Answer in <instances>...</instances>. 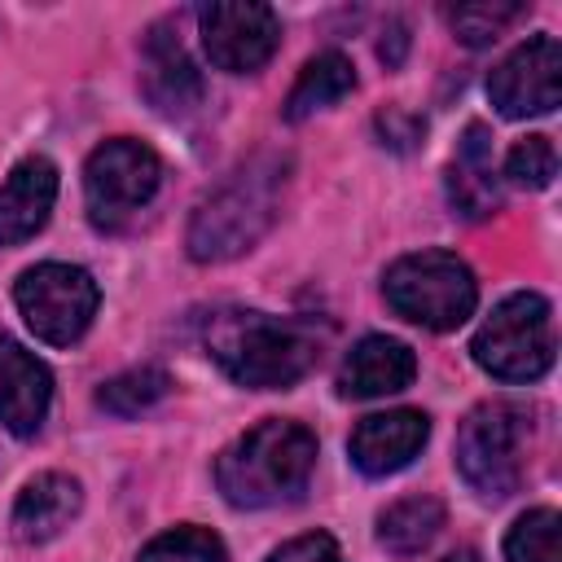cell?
<instances>
[{
    "instance_id": "cell-4",
    "label": "cell",
    "mask_w": 562,
    "mask_h": 562,
    "mask_svg": "<svg viewBox=\"0 0 562 562\" xmlns=\"http://www.w3.org/2000/svg\"><path fill=\"white\" fill-rule=\"evenodd\" d=\"M382 294L395 316L435 334L465 325L479 303L474 272L452 250H417L395 259L382 277Z\"/></svg>"
},
{
    "instance_id": "cell-17",
    "label": "cell",
    "mask_w": 562,
    "mask_h": 562,
    "mask_svg": "<svg viewBox=\"0 0 562 562\" xmlns=\"http://www.w3.org/2000/svg\"><path fill=\"white\" fill-rule=\"evenodd\" d=\"M448 198L465 220H483L501 202V189L492 180V136L483 123H470L457 145V158L448 167Z\"/></svg>"
},
{
    "instance_id": "cell-11",
    "label": "cell",
    "mask_w": 562,
    "mask_h": 562,
    "mask_svg": "<svg viewBox=\"0 0 562 562\" xmlns=\"http://www.w3.org/2000/svg\"><path fill=\"white\" fill-rule=\"evenodd\" d=\"M48 400H53L48 364L35 351H26L18 338L0 334V426L18 439H31L48 417Z\"/></svg>"
},
{
    "instance_id": "cell-21",
    "label": "cell",
    "mask_w": 562,
    "mask_h": 562,
    "mask_svg": "<svg viewBox=\"0 0 562 562\" xmlns=\"http://www.w3.org/2000/svg\"><path fill=\"white\" fill-rule=\"evenodd\" d=\"M167 391H171V378L162 369H154V364H140V369H127V373L101 382L97 404L105 413H114V417H136V413L154 408Z\"/></svg>"
},
{
    "instance_id": "cell-16",
    "label": "cell",
    "mask_w": 562,
    "mask_h": 562,
    "mask_svg": "<svg viewBox=\"0 0 562 562\" xmlns=\"http://www.w3.org/2000/svg\"><path fill=\"white\" fill-rule=\"evenodd\" d=\"M145 92L167 114L193 110L202 101V75L189 61L180 35H171L167 26H154L145 40Z\"/></svg>"
},
{
    "instance_id": "cell-9",
    "label": "cell",
    "mask_w": 562,
    "mask_h": 562,
    "mask_svg": "<svg viewBox=\"0 0 562 562\" xmlns=\"http://www.w3.org/2000/svg\"><path fill=\"white\" fill-rule=\"evenodd\" d=\"M198 31H202V48H206L211 66L228 70V75H255L281 48V18H277V9L272 4H255V0L202 4Z\"/></svg>"
},
{
    "instance_id": "cell-10",
    "label": "cell",
    "mask_w": 562,
    "mask_h": 562,
    "mask_svg": "<svg viewBox=\"0 0 562 562\" xmlns=\"http://www.w3.org/2000/svg\"><path fill=\"white\" fill-rule=\"evenodd\" d=\"M487 97L505 119L549 114L562 101V44L553 35L522 40L487 79Z\"/></svg>"
},
{
    "instance_id": "cell-20",
    "label": "cell",
    "mask_w": 562,
    "mask_h": 562,
    "mask_svg": "<svg viewBox=\"0 0 562 562\" xmlns=\"http://www.w3.org/2000/svg\"><path fill=\"white\" fill-rule=\"evenodd\" d=\"M505 562H562V518L553 505L527 509L505 536Z\"/></svg>"
},
{
    "instance_id": "cell-13",
    "label": "cell",
    "mask_w": 562,
    "mask_h": 562,
    "mask_svg": "<svg viewBox=\"0 0 562 562\" xmlns=\"http://www.w3.org/2000/svg\"><path fill=\"white\" fill-rule=\"evenodd\" d=\"M57 202V167L44 154L22 158L0 184V246H18L48 224Z\"/></svg>"
},
{
    "instance_id": "cell-5",
    "label": "cell",
    "mask_w": 562,
    "mask_h": 562,
    "mask_svg": "<svg viewBox=\"0 0 562 562\" xmlns=\"http://www.w3.org/2000/svg\"><path fill=\"white\" fill-rule=\"evenodd\" d=\"M474 364L501 382H536L553 364V307L536 290H518L492 307V316L479 325Z\"/></svg>"
},
{
    "instance_id": "cell-12",
    "label": "cell",
    "mask_w": 562,
    "mask_h": 562,
    "mask_svg": "<svg viewBox=\"0 0 562 562\" xmlns=\"http://www.w3.org/2000/svg\"><path fill=\"white\" fill-rule=\"evenodd\" d=\"M430 439V417L417 413V408H391V413H373L364 417L356 430H351V465L369 479H382V474H395L404 470L422 443Z\"/></svg>"
},
{
    "instance_id": "cell-7",
    "label": "cell",
    "mask_w": 562,
    "mask_h": 562,
    "mask_svg": "<svg viewBox=\"0 0 562 562\" xmlns=\"http://www.w3.org/2000/svg\"><path fill=\"white\" fill-rule=\"evenodd\" d=\"M13 303H18V312L35 338H44L53 347H70L92 325L101 290H97L88 268L48 259V263H35L18 277Z\"/></svg>"
},
{
    "instance_id": "cell-2",
    "label": "cell",
    "mask_w": 562,
    "mask_h": 562,
    "mask_svg": "<svg viewBox=\"0 0 562 562\" xmlns=\"http://www.w3.org/2000/svg\"><path fill=\"white\" fill-rule=\"evenodd\" d=\"M285 189V158L281 154H255L241 162L220 189H211L193 220H189V259L198 263H224L250 250L277 220Z\"/></svg>"
},
{
    "instance_id": "cell-26",
    "label": "cell",
    "mask_w": 562,
    "mask_h": 562,
    "mask_svg": "<svg viewBox=\"0 0 562 562\" xmlns=\"http://www.w3.org/2000/svg\"><path fill=\"white\" fill-rule=\"evenodd\" d=\"M443 562H483V558H479V549H457V553H448Z\"/></svg>"
},
{
    "instance_id": "cell-1",
    "label": "cell",
    "mask_w": 562,
    "mask_h": 562,
    "mask_svg": "<svg viewBox=\"0 0 562 562\" xmlns=\"http://www.w3.org/2000/svg\"><path fill=\"white\" fill-rule=\"evenodd\" d=\"M312 470H316V435L303 422L263 417L220 452L215 487L237 509H268L299 501Z\"/></svg>"
},
{
    "instance_id": "cell-3",
    "label": "cell",
    "mask_w": 562,
    "mask_h": 562,
    "mask_svg": "<svg viewBox=\"0 0 562 562\" xmlns=\"http://www.w3.org/2000/svg\"><path fill=\"white\" fill-rule=\"evenodd\" d=\"M206 351L237 386L250 391H285L316 364V342L303 325L255 307L211 312Z\"/></svg>"
},
{
    "instance_id": "cell-6",
    "label": "cell",
    "mask_w": 562,
    "mask_h": 562,
    "mask_svg": "<svg viewBox=\"0 0 562 562\" xmlns=\"http://www.w3.org/2000/svg\"><path fill=\"white\" fill-rule=\"evenodd\" d=\"M527 413L505 400H487L465 413L457 430V470L483 501H505L522 483Z\"/></svg>"
},
{
    "instance_id": "cell-22",
    "label": "cell",
    "mask_w": 562,
    "mask_h": 562,
    "mask_svg": "<svg viewBox=\"0 0 562 562\" xmlns=\"http://www.w3.org/2000/svg\"><path fill=\"white\" fill-rule=\"evenodd\" d=\"M136 562H224V540L211 527H171L154 536Z\"/></svg>"
},
{
    "instance_id": "cell-14",
    "label": "cell",
    "mask_w": 562,
    "mask_h": 562,
    "mask_svg": "<svg viewBox=\"0 0 562 562\" xmlns=\"http://www.w3.org/2000/svg\"><path fill=\"white\" fill-rule=\"evenodd\" d=\"M417 378V356L408 342L386 338V334H369L360 338L342 369H338V395L347 400H373V395H391L404 391Z\"/></svg>"
},
{
    "instance_id": "cell-15",
    "label": "cell",
    "mask_w": 562,
    "mask_h": 562,
    "mask_svg": "<svg viewBox=\"0 0 562 562\" xmlns=\"http://www.w3.org/2000/svg\"><path fill=\"white\" fill-rule=\"evenodd\" d=\"M79 509H83L79 479L61 474V470H44L13 501V536L22 544H48L79 518Z\"/></svg>"
},
{
    "instance_id": "cell-23",
    "label": "cell",
    "mask_w": 562,
    "mask_h": 562,
    "mask_svg": "<svg viewBox=\"0 0 562 562\" xmlns=\"http://www.w3.org/2000/svg\"><path fill=\"white\" fill-rule=\"evenodd\" d=\"M522 18V4H457V9H448V26L457 31V40L461 44H470V48H483V44H492L509 22H518Z\"/></svg>"
},
{
    "instance_id": "cell-19",
    "label": "cell",
    "mask_w": 562,
    "mask_h": 562,
    "mask_svg": "<svg viewBox=\"0 0 562 562\" xmlns=\"http://www.w3.org/2000/svg\"><path fill=\"white\" fill-rule=\"evenodd\" d=\"M443 527V501L435 496H404L378 514V544L391 549L395 558L422 553Z\"/></svg>"
},
{
    "instance_id": "cell-25",
    "label": "cell",
    "mask_w": 562,
    "mask_h": 562,
    "mask_svg": "<svg viewBox=\"0 0 562 562\" xmlns=\"http://www.w3.org/2000/svg\"><path fill=\"white\" fill-rule=\"evenodd\" d=\"M268 562H347V558L329 531H307V536H294L281 549H272Z\"/></svg>"
},
{
    "instance_id": "cell-24",
    "label": "cell",
    "mask_w": 562,
    "mask_h": 562,
    "mask_svg": "<svg viewBox=\"0 0 562 562\" xmlns=\"http://www.w3.org/2000/svg\"><path fill=\"white\" fill-rule=\"evenodd\" d=\"M505 176L522 189H544L558 176V149L549 136H522L509 154H505Z\"/></svg>"
},
{
    "instance_id": "cell-8",
    "label": "cell",
    "mask_w": 562,
    "mask_h": 562,
    "mask_svg": "<svg viewBox=\"0 0 562 562\" xmlns=\"http://www.w3.org/2000/svg\"><path fill=\"white\" fill-rule=\"evenodd\" d=\"M158 184H162V158L136 136H114L97 145L83 162L88 220L97 228H119L158 193Z\"/></svg>"
},
{
    "instance_id": "cell-18",
    "label": "cell",
    "mask_w": 562,
    "mask_h": 562,
    "mask_svg": "<svg viewBox=\"0 0 562 562\" xmlns=\"http://www.w3.org/2000/svg\"><path fill=\"white\" fill-rule=\"evenodd\" d=\"M351 88H356V66H351V57L338 53V48H325V53H316V57L299 70V79H294V88H290V97H285V119L299 123V119H307V114H316V110H329V105H338Z\"/></svg>"
}]
</instances>
